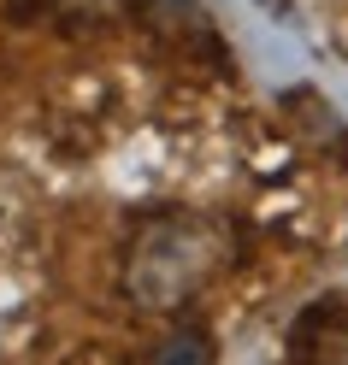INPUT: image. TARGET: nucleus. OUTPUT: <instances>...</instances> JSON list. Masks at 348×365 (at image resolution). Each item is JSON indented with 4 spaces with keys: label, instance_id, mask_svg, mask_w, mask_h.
<instances>
[{
    "label": "nucleus",
    "instance_id": "f257e3e1",
    "mask_svg": "<svg viewBox=\"0 0 348 365\" xmlns=\"http://www.w3.org/2000/svg\"><path fill=\"white\" fill-rule=\"evenodd\" d=\"M230 265V230L207 212H159L124 247V294L142 312H177Z\"/></svg>",
    "mask_w": 348,
    "mask_h": 365
},
{
    "label": "nucleus",
    "instance_id": "f03ea898",
    "mask_svg": "<svg viewBox=\"0 0 348 365\" xmlns=\"http://www.w3.org/2000/svg\"><path fill=\"white\" fill-rule=\"evenodd\" d=\"M295 359L301 365H348V312L337 307H319L295 324Z\"/></svg>",
    "mask_w": 348,
    "mask_h": 365
},
{
    "label": "nucleus",
    "instance_id": "7ed1b4c3",
    "mask_svg": "<svg viewBox=\"0 0 348 365\" xmlns=\"http://www.w3.org/2000/svg\"><path fill=\"white\" fill-rule=\"evenodd\" d=\"M213 359V341H207L201 330H183L166 341V354H159V365H207Z\"/></svg>",
    "mask_w": 348,
    "mask_h": 365
}]
</instances>
